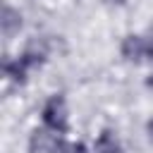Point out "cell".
<instances>
[{
	"label": "cell",
	"mask_w": 153,
	"mask_h": 153,
	"mask_svg": "<svg viewBox=\"0 0 153 153\" xmlns=\"http://www.w3.org/2000/svg\"><path fill=\"white\" fill-rule=\"evenodd\" d=\"M43 124L48 129H53L55 134L67 131V105H65L62 96L48 98V103L43 105Z\"/></svg>",
	"instance_id": "6da1fadb"
},
{
	"label": "cell",
	"mask_w": 153,
	"mask_h": 153,
	"mask_svg": "<svg viewBox=\"0 0 153 153\" xmlns=\"http://www.w3.org/2000/svg\"><path fill=\"white\" fill-rule=\"evenodd\" d=\"M122 55L129 62H153V38H143V36H127L122 41Z\"/></svg>",
	"instance_id": "7a4b0ae2"
},
{
	"label": "cell",
	"mask_w": 153,
	"mask_h": 153,
	"mask_svg": "<svg viewBox=\"0 0 153 153\" xmlns=\"http://www.w3.org/2000/svg\"><path fill=\"white\" fill-rule=\"evenodd\" d=\"M62 143L53 129H36L29 139V151L31 153H62Z\"/></svg>",
	"instance_id": "3957f363"
},
{
	"label": "cell",
	"mask_w": 153,
	"mask_h": 153,
	"mask_svg": "<svg viewBox=\"0 0 153 153\" xmlns=\"http://www.w3.org/2000/svg\"><path fill=\"white\" fill-rule=\"evenodd\" d=\"M26 72H29V65L19 57V60H7L5 62V76L14 84H24L26 81Z\"/></svg>",
	"instance_id": "277c9868"
},
{
	"label": "cell",
	"mask_w": 153,
	"mask_h": 153,
	"mask_svg": "<svg viewBox=\"0 0 153 153\" xmlns=\"http://www.w3.org/2000/svg\"><path fill=\"white\" fill-rule=\"evenodd\" d=\"M19 29H22V14L7 5L2 12V31H5V36H14Z\"/></svg>",
	"instance_id": "5b68a950"
},
{
	"label": "cell",
	"mask_w": 153,
	"mask_h": 153,
	"mask_svg": "<svg viewBox=\"0 0 153 153\" xmlns=\"http://www.w3.org/2000/svg\"><path fill=\"white\" fill-rule=\"evenodd\" d=\"M96 153H120V146L110 131H103L96 141Z\"/></svg>",
	"instance_id": "8992f818"
},
{
	"label": "cell",
	"mask_w": 153,
	"mask_h": 153,
	"mask_svg": "<svg viewBox=\"0 0 153 153\" xmlns=\"http://www.w3.org/2000/svg\"><path fill=\"white\" fill-rule=\"evenodd\" d=\"M62 153H88V151H86L84 143H69V146L62 148Z\"/></svg>",
	"instance_id": "52a82bcc"
},
{
	"label": "cell",
	"mask_w": 153,
	"mask_h": 153,
	"mask_svg": "<svg viewBox=\"0 0 153 153\" xmlns=\"http://www.w3.org/2000/svg\"><path fill=\"white\" fill-rule=\"evenodd\" d=\"M146 131H148V141L153 143V117L148 120V124H146Z\"/></svg>",
	"instance_id": "ba28073f"
},
{
	"label": "cell",
	"mask_w": 153,
	"mask_h": 153,
	"mask_svg": "<svg viewBox=\"0 0 153 153\" xmlns=\"http://www.w3.org/2000/svg\"><path fill=\"white\" fill-rule=\"evenodd\" d=\"M108 5H124V0H105Z\"/></svg>",
	"instance_id": "9c48e42d"
},
{
	"label": "cell",
	"mask_w": 153,
	"mask_h": 153,
	"mask_svg": "<svg viewBox=\"0 0 153 153\" xmlns=\"http://www.w3.org/2000/svg\"><path fill=\"white\" fill-rule=\"evenodd\" d=\"M146 86H148V88H153V74H151V76L146 79Z\"/></svg>",
	"instance_id": "30bf717a"
}]
</instances>
